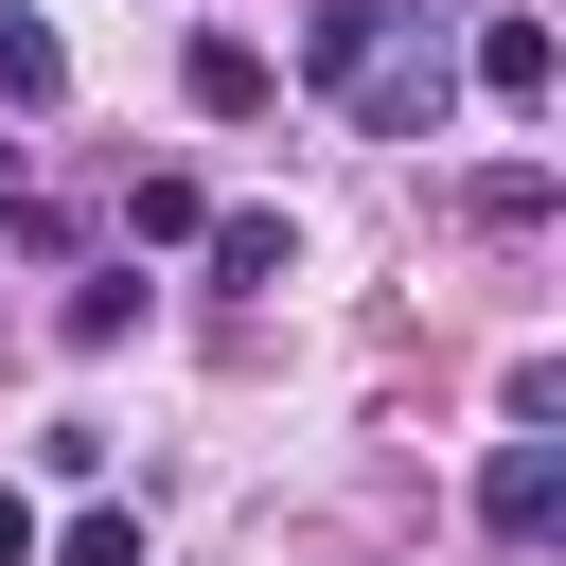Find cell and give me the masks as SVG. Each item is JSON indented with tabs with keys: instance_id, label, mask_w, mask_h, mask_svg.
Listing matches in <instances>:
<instances>
[{
	"instance_id": "30bf717a",
	"label": "cell",
	"mask_w": 566,
	"mask_h": 566,
	"mask_svg": "<svg viewBox=\"0 0 566 566\" xmlns=\"http://www.w3.org/2000/svg\"><path fill=\"white\" fill-rule=\"evenodd\" d=\"M35 566H142V513H106V495H88L71 531H35Z\"/></svg>"
},
{
	"instance_id": "277c9868",
	"label": "cell",
	"mask_w": 566,
	"mask_h": 566,
	"mask_svg": "<svg viewBox=\"0 0 566 566\" xmlns=\"http://www.w3.org/2000/svg\"><path fill=\"white\" fill-rule=\"evenodd\" d=\"M177 88H195V124H265V106H283V71H265L248 35H195V53H177Z\"/></svg>"
},
{
	"instance_id": "8fae6325",
	"label": "cell",
	"mask_w": 566,
	"mask_h": 566,
	"mask_svg": "<svg viewBox=\"0 0 566 566\" xmlns=\"http://www.w3.org/2000/svg\"><path fill=\"white\" fill-rule=\"evenodd\" d=\"M478 230H548V159H495L478 177Z\"/></svg>"
},
{
	"instance_id": "ba28073f",
	"label": "cell",
	"mask_w": 566,
	"mask_h": 566,
	"mask_svg": "<svg viewBox=\"0 0 566 566\" xmlns=\"http://www.w3.org/2000/svg\"><path fill=\"white\" fill-rule=\"evenodd\" d=\"M124 230H142V248H195L212 195H195V177H124Z\"/></svg>"
},
{
	"instance_id": "7a4b0ae2",
	"label": "cell",
	"mask_w": 566,
	"mask_h": 566,
	"mask_svg": "<svg viewBox=\"0 0 566 566\" xmlns=\"http://www.w3.org/2000/svg\"><path fill=\"white\" fill-rule=\"evenodd\" d=\"M460 88H478V106H513V124H531V106H548V88H566V53H548V18H531V0H495V18H478V53H460Z\"/></svg>"
},
{
	"instance_id": "52a82bcc",
	"label": "cell",
	"mask_w": 566,
	"mask_h": 566,
	"mask_svg": "<svg viewBox=\"0 0 566 566\" xmlns=\"http://www.w3.org/2000/svg\"><path fill=\"white\" fill-rule=\"evenodd\" d=\"M53 88H71V35L35 0H0V106H53Z\"/></svg>"
},
{
	"instance_id": "4fadbf2b",
	"label": "cell",
	"mask_w": 566,
	"mask_h": 566,
	"mask_svg": "<svg viewBox=\"0 0 566 566\" xmlns=\"http://www.w3.org/2000/svg\"><path fill=\"white\" fill-rule=\"evenodd\" d=\"M0 195H18V142H0Z\"/></svg>"
},
{
	"instance_id": "5b68a950",
	"label": "cell",
	"mask_w": 566,
	"mask_h": 566,
	"mask_svg": "<svg viewBox=\"0 0 566 566\" xmlns=\"http://www.w3.org/2000/svg\"><path fill=\"white\" fill-rule=\"evenodd\" d=\"M389 35H407V0H318V18H301V88H354Z\"/></svg>"
},
{
	"instance_id": "3957f363",
	"label": "cell",
	"mask_w": 566,
	"mask_h": 566,
	"mask_svg": "<svg viewBox=\"0 0 566 566\" xmlns=\"http://www.w3.org/2000/svg\"><path fill=\"white\" fill-rule=\"evenodd\" d=\"M478 531H495V548H548V531H566V442H495V460H478Z\"/></svg>"
},
{
	"instance_id": "7c38bea8",
	"label": "cell",
	"mask_w": 566,
	"mask_h": 566,
	"mask_svg": "<svg viewBox=\"0 0 566 566\" xmlns=\"http://www.w3.org/2000/svg\"><path fill=\"white\" fill-rule=\"evenodd\" d=\"M0 566H35V495H0Z\"/></svg>"
},
{
	"instance_id": "9c48e42d",
	"label": "cell",
	"mask_w": 566,
	"mask_h": 566,
	"mask_svg": "<svg viewBox=\"0 0 566 566\" xmlns=\"http://www.w3.org/2000/svg\"><path fill=\"white\" fill-rule=\"evenodd\" d=\"M53 318H71V354H106V336H142V283H124V265H88Z\"/></svg>"
},
{
	"instance_id": "8992f818",
	"label": "cell",
	"mask_w": 566,
	"mask_h": 566,
	"mask_svg": "<svg viewBox=\"0 0 566 566\" xmlns=\"http://www.w3.org/2000/svg\"><path fill=\"white\" fill-rule=\"evenodd\" d=\"M195 248H212V283H301V230L283 212H212Z\"/></svg>"
},
{
	"instance_id": "6da1fadb",
	"label": "cell",
	"mask_w": 566,
	"mask_h": 566,
	"mask_svg": "<svg viewBox=\"0 0 566 566\" xmlns=\"http://www.w3.org/2000/svg\"><path fill=\"white\" fill-rule=\"evenodd\" d=\"M336 106H354L371 142H442V106H460V71H442V35H424V0H407V35H389V53H371V71L336 88Z\"/></svg>"
}]
</instances>
